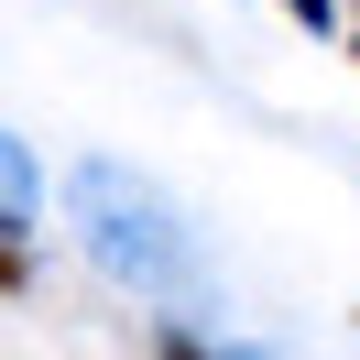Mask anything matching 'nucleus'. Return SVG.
<instances>
[{
	"label": "nucleus",
	"mask_w": 360,
	"mask_h": 360,
	"mask_svg": "<svg viewBox=\"0 0 360 360\" xmlns=\"http://www.w3.org/2000/svg\"><path fill=\"white\" fill-rule=\"evenodd\" d=\"M66 207H77V229H88V262L120 273L131 295H197L207 284V273H197V229H186L131 164H77Z\"/></svg>",
	"instance_id": "nucleus-1"
},
{
	"label": "nucleus",
	"mask_w": 360,
	"mask_h": 360,
	"mask_svg": "<svg viewBox=\"0 0 360 360\" xmlns=\"http://www.w3.org/2000/svg\"><path fill=\"white\" fill-rule=\"evenodd\" d=\"M349 55H360V44H349Z\"/></svg>",
	"instance_id": "nucleus-6"
},
{
	"label": "nucleus",
	"mask_w": 360,
	"mask_h": 360,
	"mask_svg": "<svg viewBox=\"0 0 360 360\" xmlns=\"http://www.w3.org/2000/svg\"><path fill=\"white\" fill-rule=\"evenodd\" d=\"M164 360H219V349H197V338H164Z\"/></svg>",
	"instance_id": "nucleus-5"
},
{
	"label": "nucleus",
	"mask_w": 360,
	"mask_h": 360,
	"mask_svg": "<svg viewBox=\"0 0 360 360\" xmlns=\"http://www.w3.org/2000/svg\"><path fill=\"white\" fill-rule=\"evenodd\" d=\"M284 11H295V22H306V33H316V22H328V11H338V0H284Z\"/></svg>",
	"instance_id": "nucleus-4"
},
{
	"label": "nucleus",
	"mask_w": 360,
	"mask_h": 360,
	"mask_svg": "<svg viewBox=\"0 0 360 360\" xmlns=\"http://www.w3.org/2000/svg\"><path fill=\"white\" fill-rule=\"evenodd\" d=\"M11 284H22V240H0V295H11Z\"/></svg>",
	"instance_id": "nucleus-3"
},
{
	"label": "nucleus",
	"mask_w": 360,
	"mask_h": 360,
	"mask_svg": "<svg viewBox=\"0 0 360 360\" xmlns=\"http://www.w3.org/2000/svg\"><path fill=\"white\" fill-rule=\"evenodd\" d=\"M22 219H33V153L0 131V240H22Z\"/></svg>",
	"instance_id": "nucleus-2"
}]
</instances>
